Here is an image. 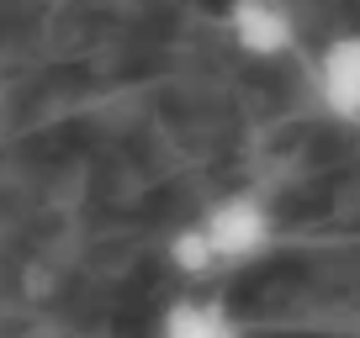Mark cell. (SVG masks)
Wrapping results in <instances>:
<instances>
[{"instance_id": "obj_5", "label": "cell", "mask_w": 360, "mask_h": 338, "mask_svg": "<svg viewBox=\"0 0 360 338\" xmlns=\"http://www.w3.org/2000/svg\"><path fill=\"white\" fill-rule=\"evenodd\" d=\"M165 259L175 275H186V280H212L217 275V259H212V243L202 238V227H196V217L186 227H175L165 243Z\"/></svg>"}, {"instance_id": "obj_3", "label": "cell", "mask_w": 360, "mask_h": 338, "mask_svg": "<svg viewBox=\"0 0 360 338\" xmlns=\"http://www.w3.org/2000/svg\"><path fill=\"white\" fill-rule=\"evenodd\" d=\"M313 95L334 122H360V27H345L318 48Z\"/></svg>"}, {"instance_id": "obj_1", "label": "cell", "mask_w": 360, "mask_h": 338, "mask_svg": "<svg viewBox=\"0 0 360 338\" xmlns=\"http://www.w3.org/2000/svg\"><path fill=\"white\" fill-rule=\"evenodd\" d=\"M196 227H202V238L212 243L217 275L259 264L270 248H276V233H281L270 201L255 196V191H228V196H217V201H207L202 212H196Z\"/></svg>"}, {"instance_id": "obj_2", "label": "cell", "mask_w": 360, "mask_h": 338, "mask_svg": "<svg viewBox=\"0 0 360 338\" xmlns=\"http://www.w3.org/2000/svg\"><path fill=\"white\" fill-rule=\"evenodd\" d=\"M223 32L255 64H276L297 48V16L286 0H228L223 6Z\"/></svg>"}, {"instance_id": "obj_4", "label": "cell", "mask_w": 360, "mask_h": 338, "mask_svg": "<svg viewBox=\"0 0 360 338\" xmlns=\"http://www.w3.org/2000/svg\"><path fill=\"white\" fill-rule=\"evenodd\" d=\"M154 338H249V327L217 296H180L159 312Z\"/></svg>"}]
</instances>
